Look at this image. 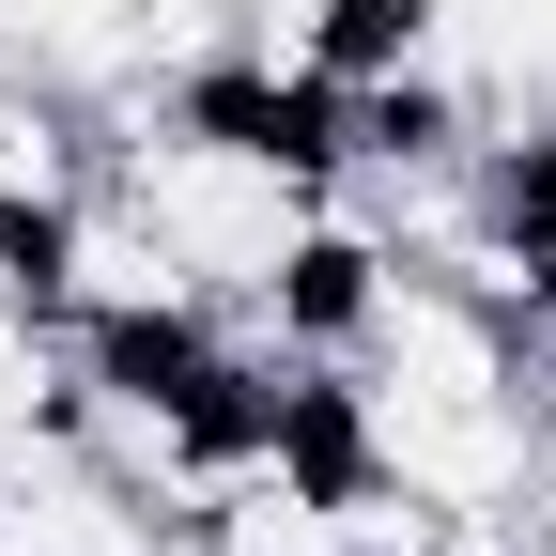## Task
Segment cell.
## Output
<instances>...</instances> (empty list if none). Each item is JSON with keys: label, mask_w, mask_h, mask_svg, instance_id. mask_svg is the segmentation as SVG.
<instances>
[{"label": "cell", "mask_w": 556, "mask_h": 556, "mask_svg": "<svg viewBox=\"0 0 556 556\" xmlns=\"http://www.w3.org/2000/svg\"><path fill=\"white\" fill-rule=\"evenodd\" d=\"M93 186L186 263V294H201V340H186V356L217 371V387L263 356V340L309 356L325 278H340L325 139L309 124H278V109L217 93V78H170V93H139V109L93 124Z\"/></svg>", "instance_id": "6da1fadb"}, {"label": "cell", "mask_w": 556, "mask_h": 556, "mask_svg": "<svg viewBox=\"0 0 556 556\" xmlns=\"http://www.w3.org/2000/svg\"><path fill=\"white\" fill-rule=\"evenodd\" d=\"M0 556H186V510L109 479L78 433H47L31 464H0Z\"/></svg>", "instance_id": "7a4b0ae2"}, {"label": "cell", "mask_w": 556, "mask_h": 556, "mask_svg": "<svg viewBox=\"0 0 556 556\" xmlns=\"http://www.w3.org/2000/svg\"><path fill=\"white\" fill-rule=\"evenodd\" d=\"M62 402H78V325L47 309L31 248L0 232V464H31V448L62 433Z\"/></svg>", "instance_id": "3957f363"}, {"label": "cell", "mask_w": 556, "mask_h": 556, "mask_svg": "<svg viewBox=\"0 0 556 556\" xmlns=\"http://www.w3.org/2000/svg\"><path fill=\"white\" fill-rule=\"evenodd\" d=\"M526 325H541V356H556V201L526 217Z\"/></svg>", "instance_id": "277c9868"}]
</instances>
